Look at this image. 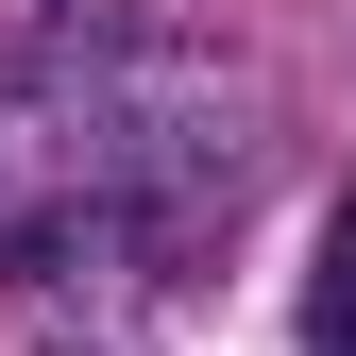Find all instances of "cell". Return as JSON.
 Wrapping results in <instances>:
<instances>
[{
    "mask_svg": "<svg viewBox=\"0 0 356 356\" xmlns=\"http://www.w3.org/2000/svg\"><path fill=\"white\" fill-rule=\"evenodd\" d=\"M323 339H356V204L323 220Z\"/></svg>",
    "mask_w": 356,
    "mask_h": 356,
    "instance_id": "6da1fadb",
    "label": "cell"
},
{
    "mask_svg": "<svg viewBox=\"0 0 356 356\" xmlns=\"http://www.w3.org/2000/svg\"><path fill=\"white\" fill-rule=\"evenodd\" d=\"M323 356H356V339H323Z\"/></svg>",
    "mask_w": 356,
    "mask_h": 356,
    "instance_id": "7a4b0ae2",
    "label": "cell"
}]
</instances>
